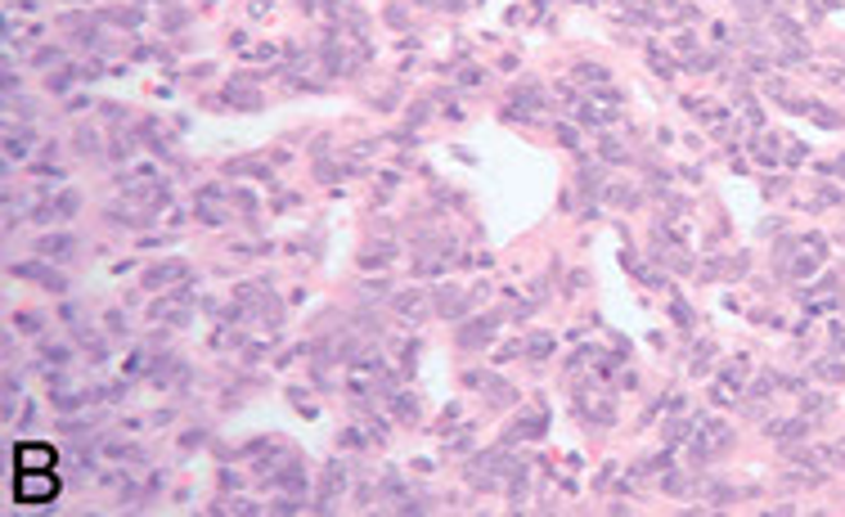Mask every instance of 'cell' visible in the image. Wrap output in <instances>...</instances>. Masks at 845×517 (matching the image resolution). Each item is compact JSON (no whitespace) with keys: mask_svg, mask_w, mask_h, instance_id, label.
<instances>
[{"mask_svg":"<svg viewBox=\"0 0 845 517\" xmlns=\"http://www.w3.org/2000/svg\"><path fill=\"white\" fill-rule=\"evenodd\" d=\"M55 495H59L55 468H19L14 472V500L19 504H50Z\"/></svg>","mask_w":845,"mask_h":517,"instance_id":"1","label":"cell"}]
</instances>
